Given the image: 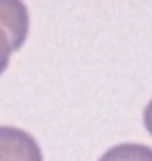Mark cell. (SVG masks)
Listing matches in <instances>:
<instances>
[{
	"instance_id": "1",
	"label": "cell",
	"mask_w": 152,
	"mask_h": 161,
	"mask_svg": "<svg viewBox=\"0 0 152 161\" xmlns=\"http://www.w3.org/2000/svg\"><path fill=\"white\" fill-rule=\"evenodd\" d=\"M29 36V11L23 0H0V74L11 54L25 45Z\"/></svg>"
},
{
	"instance_id": "2",
	"label": "cell",
	"mask_w": 152,
	"mask_h": 161,
	"mask_svg": "<svg viewBox=\"0 0 152 161\" xmlns=\"http://www.w3.org/2000/svg\"><path fill=\"white\" fill-rule=\"evenodd\" d=\"M0 161H43V150L29 132L0 125Z\"/></svg>"
},
{
	"instance_id": "3",
	"label": "cell",
	"mask_w": 152,
	"mask_h": 161,
	"mask_svg": "<svg viewBox=\"0 0 152 161\" xmlns=\"http://www.w3.org/2000/svg\"><path fill=\"white\" fill-rule=\"evenodd\" d=\"M99 161H152V148L143 143H119L103 152Z\"/></svg>"
},
{
	"instance_id": "4",
	"label": "cell",
	"mask_w": 152,
	"mask_h": 161,
	"mask_svg": "<svg viewBox=\"0 0 152 161\" xmlns=\"http://www.w3.org/2000/svg\"><path fill=\"white\" fill-rule=\"evenodd\" d=\"M143 125H145V130L152 134V98H150V103H148L145 110H143Z\"/></svg>"
}]
</instances>
